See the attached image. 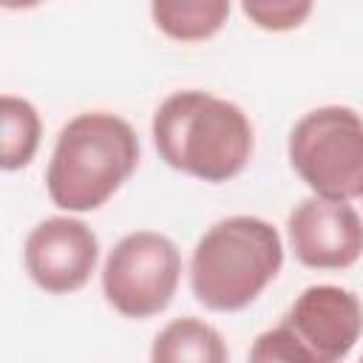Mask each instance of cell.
I'll return each instance as SVG.
<instances>
[{
	"label": "cell",
	"instance_id": "obj_5",
	"mask_svg": "<svg viewBox=\"0 0 363 363\" xmlns=\"http://www.w3.org/2000/svg\"><path fill=\"white\" fill-rule=\"evenodd\" d=\"M182 278L179 247L153 230L128 233L102 267V295L125 318L145 320L167 309Z\"/></svg>",
	"mask_w": 363,
	"mask_h": 363
},
{
	"label": "cell",
	"instance_id": "obj_7",
	"mask_svg": "<svg viewBox=\"0 0 363 363\" xmlns=\"http://www.w3.org/2000/svg\"><path fill=\"white\" fill-rule=\"evenodd\" d=\"M315 363H340L363 335V303L335 284L306 286L281 318Z\"/></svg>",
	"mask_w": 363,
	"mask_h": 363
},
{
	"label": "cell",
	"instance_id": "obj_8",
	"mask_svg": "<svg viewBox=\"0 0 363 363\" xmlns=\"http://www.w3.org/2000/svg\"><path fill=\"white\" fill-rule=\"evenodd\" d=\"M289 250L309 269H349L363 255V218L349 201L303 199L286 218Z\"/></svg>",
	"mask_w": 363,
	"mask_h": 363
},
{
	"label": "cell",
	"instance_id": "obj_1",
	"mask_svg": "<svg viewBox=\"0 0 363 363\" xmlns=\"http://www.w3.org/2000/svg\"><path fill=\"white\" fill-rule=\"evenodd\" d=\"M150 130L164 164L210 184L235 179L252 156L247 113L207 91L187 88L170 94L156 108Z\"/></svg>",
	"mask_w": 363,
	"mask_h": 363
},
{
	"label": "cell",
	"instance_id": "obj_9",
	"mask_svg": "<svg viewBox=\"0 0 363 363\" xmlns=\"http://www.w3.org/2000/svg\"><path fill=\"white\" fill-rule=\"evenodd\" d=\"M150 363H230V352L207 320L176 318L153 337Z\"/></svg>",
	"mask_w": 363,
	"mask_h": 363
},
{
	"label": "cell",
	"instance_id": "obj_12",
	"mask_svg": "<svg viewBox=\"0 0 363 363\" xmlns=\"http://www.w3.org/2000/svg\"><path fill=\"white\" fill-rule=\"evenodd\" d=\"M247 363H315V360L303 349V343L286 326L278 323L275 329H267L252 340Z\"/></svg>",
	"mask_w": 363,
	"mask_h": 363
},
{
	"label": "cell",
	"instance_id": "obj_11",
	"mask_svg": "<svg viewBox=\"0 0 363 363\" xmlns=\"http://www.w3.org/2000/svg\"><path fill=\"white\" fill-rule=\"evenodd\" d=\"M43 136L37 108L14 94L0 96V167L20 170L37 156Z\"/></svg>",
	"mask_w": 363,
	"mask_h": 363
},
{
	"label": "cell",
	"instance_id": "obj_13",
	"mask_svg": "<svg viewBox=\"0 0 363 363\" xmlns=\"http://www.w3.org/2000/svg\"><path fill=\"white\" fill-rule=\"evenodd\" d=\"M241 11L264 31H292L312 14V3H241Z\"/></svg>",
	"mask_w": 363,
	"mask_h": 363
},
{
	"label": "cell",
	"instance_id": "obj_3",
	"mask_svg": "<svg viewBox=\"0 0 363 363\" xmlns=\"http://www.w3.org/2000/svg\"><path fill=\"white\" fill-rule=\"evenodd\" d=\"M281 267L278 230L258 216H230L196 241L190 289L210 312H241L275 281Z\"/></svg>",
	"mask_w": 363,
	"mask_h": 363
},
{
	"label": "cell",
	"instance_id": "obj_4",
	"mask_svg": "<svg viewBox=\"0 0 363 363\" xmlns=\"http://www.w3.org/2000/svg\"><path fill=\"white\" fill-rule=\"evenodd\" d=\"M289 164L301 182L329 201L363 196V116L346 105L303 113L286 142Z\"/></svg>",
	"mask_w": 363,
	"mask_h": 363
},
{
	"label": "cell",
	"instance_id": "obj_2",
	"mask_svg": "<svg viewBox=\"0 0 363 363\" xmlns=\"http://www.w3.org/2000/svg\"><path fill=\"white\" fill-rule=\"evenodd\" d=\"M136 164L139 139L130 122L111 111H85L62 125L45 190L60 210L91 213L130 179Z\"/></svg>",
	"mask_w": 363,
	"mask_h": 363
},
{
	"label": "cell",
	"instance_id": "obj_14",
	"mask_svg": "<svg viewBox=\"0 0 363 363\" xmlns=\"http://www.w3.org/2000/svg\"><path fill=\"white\" fill-rule=\"evenodd\" d=\"M360 363H363V357H360Z\"/></svg>",
	"mask_w": 363,
	"mask_h": 363
},
{
	"label": "cell",
	"instance_id": "obj_10",
	"mask_svg": "<svg viewBox=\"0 0 363 363\" xmlns=\"http://www.w3.org/2000/svg\"><path fill=\"white\" fill-rule=\"evenodd\" d=\"M150 17L162 34L179 43H201L216 37L227 17V0H182V3H153Z\"/></svg>",
	"mask_w": 363,
	"mask_h": 363
},
{
	"label": "cell",
	"instance_id": "obj_6",
	"mask_svg": "<svg viewBox=\"0 0 363 363\" xmlns=\"http://www.w3.org/2000/svg\"><path fill=\"white\" fill-rule=\"evenodd\" d=\"M96 233L71 216H51L40 221L23 247L28 278L48 295H68L88 284L96 269Z\"/></svg>",
	"mask_w": 363,
	"mask_h": 363
}]
</instances>
